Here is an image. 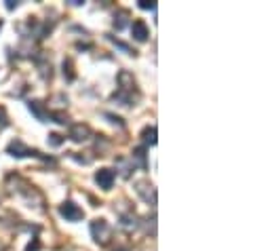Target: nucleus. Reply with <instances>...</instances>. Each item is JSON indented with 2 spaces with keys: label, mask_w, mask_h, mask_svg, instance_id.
I'll return each instance as SVG.
<instances>
[{
  "label": "nucleus",
  "mask_w": 272,
  "mask_h": 251,
  "mask_svg": "<svg viewBox=\"0 0 272 251\" xmlns=\"http://www.w3.org/2000/svg\"><path fill=\"white\" fill-rule=\"evenodd\" d=\"M127 19H129V11H118V13L114 15V28L116 30H123L127 26Z\"/></svg>",
  "instance_id": "nucleus-9"
},
{
  "label": "nucleus",
  "mask_w": 272,
  "mask_h": 251,
  "mask_svg": "<svg viewBox=\"0 0 272 251\" xmlns=\"http://www.w3.org/2000/svg\"><path fill=\"white\" fill-rule=\"evenodd\" d=\"M105 118H110V121H112L114 125H118V127H123V118H118V116H114V114H105Z\"/></svg>",
  "instance_id": "nucleus-16"
},
{
  "label": "nucleus",
  "mask_w": 272,
  "mask_h": 251,
  "mask_svg": "<svg viewBox=\"0 0 272 251\" xmlns=\"http://www.w3.org/2000/svg\"><path fill=\"white\" fill-rule=\"evenodd\" d=\"M0 28H3V21H0Z\"/></svg>",
  "instance_id": "nucleus-20"
},
{
  "label": "nucleus",
  "mask_w": 272,
  "mask_h": 251,
  "mask_svg": "<svg viewBox=\"0 0 272 251\" xmlns=\"http://www.w3.org/2000/svg\"><path fill=\"white\" fill-rule=\"evenodd\" d=\"M137 188V194L144 198L146 203H152V205H156V190H154V186L152 184H148V182H137L135 184Z\"/></svg>",
  "instance_id": "nucleus-5"
},
{
  "label": "nucleus",
  "mask_w": 272,
  "mask_h": 251,
  "mask_svg": "<svg viewBox=\"0 0 272 251\" xmlns=\"http://www.w3.org/2000/svg\"><path fill=\"white\" fill-rule=\"evenodd\" d=\"M114 179H116V173L112 169H99L95 173V182H97V186L101 190H110L112 184H114Z\"/></svg>",
  "instance_id": "nucleus-6"
},
{
  "label": "nucleus",
  "mask_w": 272,
  "mask_h": 251,
  "mask_svg": "<svg viewBox=\"0 0 272 251\" xmlns=\"http://www.w3.org/2000/svg\"><path fill=\"white\" fill-rule=\"evenodd\" d=\"M49 143H51L53 148H57V146H62V143H64V137L59 135V133H51L49 135Z\"/></svg>",
  "instance_id": "nucleus-13"
},
{
  "label": "nucleus",
  "mask_w": 272,
  "mask_h": 251,
  "mask_svg": "<svg viewBox=\"0 0 272 251\" xmlns=\"http://www.w3.org/2000/svg\"><path fill=\"white\" fill-rule=\"evenodd\" d=\"M114 251H129V249H125V247H118V249H114Z\"/></svg>",
  "instance_id": "nucleus-19"
},
{
  "label": "nucleus",
  "mask_w": 272,
  "mask_h": 251,
  "mask_svg": "<svg viewBox=\"0 0 272 251\" xmlns=\"http://www.w3.org/2000/svg\"><path fill=\"white\" fill-rule=\"evenodd\" d=\"M139 163V167H141V169H146V150L144 148H135L133 150V159H131V163ZM135 167V165H133Z\"/></svg>",
  "instance_id": "nucleus-11"
},
{
  "label": "nucleus",
  "mask_w": 272,
  "mask_h": 251,
  "mask_svg": "<svg viewBox=\"0 0 272 251\" xmlns=\"http://www.w3.org/2000/svg\"><path fill=\"white\" fill-rule=\"evenodd\" d=\"M141 137H144V143L156 146V127H146L144 133H141Z\"/></svg>",
  "instance_id": "nucleus-10"
},
{
  "label": "nucleus",
  "mask_w": 272,
  "mask_h": 251,
  "mask_svg": "<svg viewBox=\"0 0 272 251\" xmlns=\"http://www.w3.org/2000/svg\"><path fill=\"white\" fill-rule=\"evenodd\" d=\"M64 76H68V80H74V72H72V59H64Z\"/></svg>",
  "instance_id": "nucleus-12"
},
{
  "label": "nucleus",
  "mask_w": 272,
  "mask_h": 251,
  "mask_svg": "<svg viewBox=\"0 0 272 251\" xmlns=\"http://www.w3.org/2000/svg\"><path fill=\"white\" fill-rule=\"evenodd\" d=\"M89 137H91V129H89L87 125L78 123V125H72V129H70V139L76 141V143L87 141Z\"/></svg>",
  "instance_id": "nucleus-7"
},
{
  "label": "nucleus",
  "mask_w": 272,
  "mask_h": 251,
  "mask_svg": "<svg viewBox=\"0 0 272 251\" xmlns=\"http://www.w3.org/2000/svg\"><path fill=\"white\" fill-rule=\"evenodd\" d=\"M131 36L137 40V42H146L148 36H150V30H148V23L144 19H135L133 26H131Z\"/></svg>",
  "instance_id": "nucleus-4"
},
{
  "label": "nucleus",
  "mask_w": 272,
  "mask_h": 251,
  "mask_svg": "<svg viewBox=\"0 0 272 251\" xmlns=\"http://www.w3.org/2000/svg\"><path fill=\"white\" fill-rule=\"evenodd\" d=\"M7 125H9L7 112H5V108H0V127H7Z\"/></svg>",
  "instance_id": "nucleus-15"
},
{
  "label": "nucleus",
  "mask_w": 272,
  "mask_h": 251,
  "mask_svg": "<svg viewBox=\"0 0 272 251\" xmlns=\"http://www.w3.org/2000/svg\"><path fill=\"white\" fill-rule=\"evenodd\" d=\"M7 152L11 154V157H15V159H26V157H40V152L38 150H34V148H28L26 143H23L21 139H13L7 146Z\"/></svg>",
  "instance_id": "nucleus-2"
},
{
  "label": "nucleus",
  "mask_w": 272,
  "mask_h": 251,
  "mask_svg": "<svg viewBox=\"0 0 272 251\" xmlns=\"http://www.w3.org/2000/svg\"><path fill=\"white\" fill-rule=\"evenodd\" d=\"M38 247H40V243H38V238H34V241L26 247V251H38Z\"/></svg>",
  "instance_id": "nucleus-17"
},
{
  "label": "nucleus",
  "mask_w": 272,
  "mask_h": 251,
  "mask_svg": "<svg viewBox=\"0 0 272 251\" xmlns=\"http://www.w3.org/2000/svg\"><path fill=\"white\" fill-rule=\"evenodd\" d=\"M139 9H150V11H154V9H156V3H148V0H139Z\"/></svg>",
  "instance_id": "nucleus-14"
},
{
  "label": "nucleus",
  "mask_w": 272,
  "mask_h": 251,
  "mask_svg": "<svg viewBox=\"0 0 272 251\" xmlns=\"http://www.w3.org/2000/svg\"><path fill=\"white\" fill-rule=\"evenodd\" d=\"M91 236L95 238V243L105 245V243L110 241V236H112L110 224L105 222V220H93V222H91Z\"/></svg>",
  "instance_id": "nucleus-1"
},
{
  "label": "nucleus",
  "mask_w": 272,
  "mask_h": 251,
  "mask_svg": "<svg viewBox=\"0 0 272 251\" xmlns=\"http://www.w3.org/2000/svg\"><path fill=\"white\" fill-rule=\"evenodd\" d=\"M59 213H62V218H66L68 222H80L85 218V211H82L78 205H74L72 200H66L62 207H59Z\"/></svg>",
  "instance_id": "nucleus-3"
},
{
  "label": "nucleus",
  "mask_w": 272,
  "mask_h": 251,
  "mask_svg": "<svg viewBox=\"0 0 272 251\" xmlns=\"http://www.w3.org/2000/svg\"><path fill=\"white\" fill-rule=\"evenodd\" d=\"M28 108H30V112H32L34 116H36L40 123H46V121H49V114L44 112L42 102H30V104H28Z\"/></svg>",
  "instance_id": "nucleus-8"
},
{
  "label": "nucleus",
  "mask_w": 272,
  "mask_h": 251,
  "mask_svg": "<svg viewBox=\"0 0 272 251\" xmlns=\"http://www.w3.org/2000/svg\"><path fill=\"white\" fill-rule=\"evenodd\" d=\"M7 9H9V11L17 9V3H13V0H7Z\"/></svg>",
  "instance_id": "nucleus-18"
}]
</instances>
